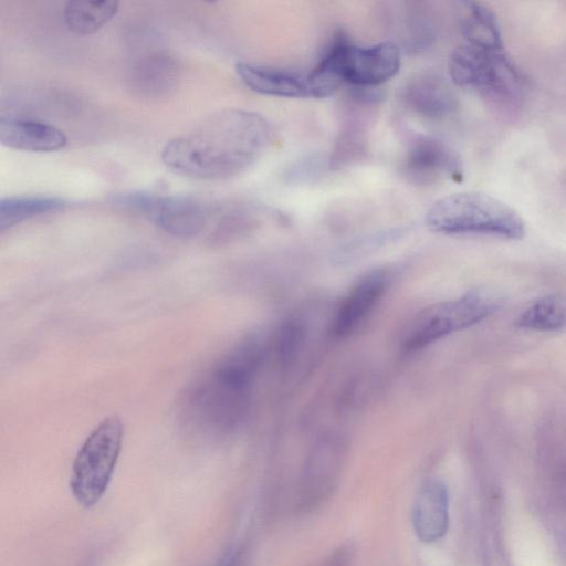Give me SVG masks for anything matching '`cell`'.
I'll return each instance as SVG.
<instances>
[{
	"mask_svg": "<svg viewBox=\"0 0 566 566\" xmlns=\"http://www.w3.org/2000/svg\"><path fill=\"white\" fill-rule=\"evenodd\" d=\"M270 142L271 127L260 114L223 109L168 140L161 159L169 169L188 178L228 179L251 167Z\"/></svg>",
	"mask_w": 566,
	"mask_h": 566,
	"instance_id": "1",
	"label": "cell"
},
{
	"mask_svg": "<svg viewBox=\"0 0 566 566\" xmlns=\"http://www.w3.org/2000/svg\"><path fill=\"white\" fill-rule=\"evenodd\" d=\"M424 222L430 231L448 235L483 234L518 240L526 231L515 209L480 191H459L438 199L428 209Z\"/></svg>",
	"mask_w": 566,
	"mask_h": 566,
	"instance_id": "2",
	"label": "cell"
},
{
	"mask_svg": "<svg viewBox=\"0 0 566 566\" xmlns=\"http://www.w3.org/2000/svg\"><path fill=\"white\" fill-rule=\"evenodd\" d=\"M401 65L400 49L392 42L358 45L339 31L315 66L339 85L378 86L394 77Z\"/></svg>",
	"mask_w": 566,
	"mask_h": 566,
	"instance_id": "3",
	"label": "cell"
},
{
	"mask_svg": "<svg viewBox=\"0 0 566 566\" xmlns=\"http://www.w3.org/2000/svg\"><path fill=\"white\" fill-rule=\"evenodd\" d=\"M123 423L113 415L103 419L78 449L70 479V490L83 507H92L104 496L123 443Z\"/></svg>",
	"mask_w": 566,
	"mask_h": 566,
	"instance_id": "4",
	"label": "cell"
},
{
	"mask_svg": "<svg viewBox=\"0 0 566 566\" xmlns=\"http://www.w3.org/2000/svg\"><path fill=\"white\" fill-rule=\"evenodd\" d=\"M499 306V298L484 289H473L458 298L428 306L405 328L401 349L407 353L420 350L451 333L480 323Z\"/></svg>",
	"mask_w": 566,
	"mask_h": 566,
	"instance_id": "5",
	"label": "cell"
},
{
	"mask_svg": "<svg viewBox=\"0 0 566 566\" xmlns=\"http://www.w3.org/2000/svg\"><path fill=\"white\" fill-rule=\"evenodd\" d=\"M448 69L457 85L501 98H514L524 87L522 73L504 50H488L462 42L451 52Z\"/></svg>",
	"mask_w": 566,
	"mask_h": 566,
	"instance_id": "6",
	"label": "cell"
},
{
	"mask_svg": "<svg viewBox=\"0 0 566 566\" xmlns=\"http://www.w3.org/2000/svg\"><path fill=\"white\" fill-rule=\"evenodd\" d=\"M114 202L122 208L147 214L158 227L179 237L201 232L211 214V207L192 196H158L138 191L120 195Z\"/></svg>",
	"mask_w": 566,
	"mask_h": 566,
	"instance_id": "7",
	"label": "cell"
},
{
	"mask_svg": "<svg viewBox=\"0 0 566 566\" xmlns=\"http://www.w3.org/2000/svg\"><path fill=\"white\" fill-rule=\"evenodd\" d=\"M235 72L251 91L275 97L323 98L339 86L334 80L314 67L297 71L250 62H240Z\"/></svg>",
	"mask_w": 566,
	"mask_h": 566,
	"instance_id": "8",
	"label": "cell"
},
{
	"mask_svg": "<svg viewBox=\"0 0 566 566\" xmlns=\"http://www.w3.org/2000/svg\"><path fill=\"white\" fill-rule=\"evenodd\" d=\"M250 386L242 384L217 369L198 384L188 395L190 411L200 423L230 428L242 417Z\"/></svg>",
	"mask_w": 566,
	"mask_h": 566,
	"instance_id": "9",
	"label": "cell"
},
{
	"mask_svg": "<svg viewBox=\"0 0 566 566\" xmlns=\"http://www.w3.org/2000/svg\"><path fill=\"white\" fill-rule=\"evenodd\" d=\"M401 172L416 186H431L461 177L460 157L447 143L431 136L413 138L403 155Z\"/></svg>",
	"mask_w": 566,
	"mask_h": 566,
	"instance_id": "10",
	"label": "cell"
},
{
	"mask_svg": "<svg viewBox=\"0 0 566 566\" xmlns=\"http://www.w3.org/2000/svg\"><path fill=\"white\" fill-rule=\"evenodd\" d=\"M343 464V447L326 440L317 446L306 462L295 492V507L311 512L334 493Z\"/></svg>",
	"mask_w": 566,
	"mask_h": 566,
	"instance_id": "11",
	"label": "cell"
},
{
	"mask_svg": "<svg viewBox=\"0 0 566 566\" xmlns=\"http://www.w3.org/2000/svg\"><path fill=\"white\" fill-rule=\"evenodd\" d=\"M391 282L387 269H375L361 275L337 306L331 322V333L335 337L352 334L374 310Z\"/></svg>",
	"mask_w": 566,
	"mask_h": 566,
	"instance_id": "12",
	"label": "cell"
},
{
	"mask_svg": "<svg viewBox=\"0 0 566 566\" xmlns=\"http://www.w3.org/2000/svg\"><path fill=\"white\" fill-rule=\"evenodd\" d=\"M179 76V63L174 55L165 51H151L132 63L127 85L138 97L157 99L175 91Z\"/></svg>",
	"mask_w": 566,
	"mask_h": 566,
	"instance_id": "13",
	"label": "cell"
},
{
	"mask_svg": "<svg viewBox=\"0 0 566 566\" xmlns=\"http://www.w3.org/2000/svg\"><path fill=\"white\" fill-rule=\"evenodd\" d=\"M403 102L415 114L441 120L450 117L458 107L454 92L443 77L434 72H420L406 83Z\"/></svg>",
	"mask_w": 566,
	"mask_h": 566,
	"instance_id": "14",
	"label": "cell"
},
{
	"mask_svg": "<svg viewBox=\"0 0 566 566\" xmlns=\"http://www.w3.org/2000/svg\"><path fill=\"white\" fill-rule=\"evenodd\" d=\"M411 520L420 541L432 543L443 537L449 525V496L440 480L422 482L413 500Z\"/></svg>",
	"mask_w": 566,
	"mask_h": 566,
	"instance_id": "15",
	"label": "cell"
},
{
	"mask_svg": "<svg viewBox=\"0 0 566 566\" xmlns=\"http://www.w3.org/2000/svg\"><path fill=\"white\" fill-rule=\"evenodd\" d=\"M0 142L3 146L34 153L63 148L67 138L57 127L38 119L1 117Z\"/></svg>",
	"mask_w": 566,
	"mask_h": 566,
	"instance_id": "16",
	"label": "cell"
},
{
	"mask_svg": "<svg viewBox=\"0 0 566 566\" xmlns=\"http://www.w3.org/2000/svg\"><path fill=\"white\" fill-rule=\"evenodd\" d=\"M461 22L463 42L488 50H504L495 14L480 2H464Z\"/></svg>",
	"mask_w": 566,
	"mask_h": 566,
	"instance_id": "17",
	"label": "cell"
},
{
	"mask_svg": "<svg viewBox=\"0 0 566 566\" xmlns=\"http://www.w3.org/2000/svg\"><path fill=\"white\" fill-rule=\"evenodd\" d=\"M117 11L118 2L114 0H73L66 2L63 17L72 32L90 35L106 24Z\"/></svg>",
	"mask_w": 566,
	"mask_h": 566,
	"instance_id": "18",
	"label": "cell"
},
{
	"mask_svg": "<svg viewBox=\"0 0 566 566\" xmlns=\"http://www.w3.org/2000/svg\"><path fill=\"white\" fill-rule=\"evenodd\" d=\"M66 201L52 196H14L0 201V229L6 230L34 217L55 212L66 206Z\"/></svg>",
	"mask_w": 566,
	"mask_h": 566,
	"instance_id": "19",
	"label": "cell"
},
{
	"mask_svg": "<svg viewBox=\"0 0 566 566\" xmlns=\"http://www.w3.org/2000/svg\"><path fill=\"white\" fill-rule=\"evenodd\" d=\"M514 324L523 329L559 331L566 325V302L557 294L544 295L525 308Z\"/></svg>",
	"mask_w": 566,
	"mask_h": 566,
	"instance_id": "20",
	"label": "cell"
},
{
	"mask_svg": "<svg viewBox=\"0 0 566 566\" xmlns=\"http://www.w3.org/2000/svg\"><path fill=\"white\" fill-rule=\"evenodd\" d=\"M303 332V325L296 319H290L281 326L276 337V352L282 359L294 356L301 345Z\"/></svg>",
	"mask_w": 566,
	"mask_h": 566,
	"instance_id": "21",
	"label": "cell"
},
{
	"mask_svg": "<svg viewBox=\"0 0 566 566\" xmlns=\"http://www.w3.org/2000/svg\"><path fill=\"white\" fill-rule=\"evenodd\" d=\"M352 558L353 549L349 546H340L313 566H348Z\"/></svg>",
	"mask_w": 566,
	"mask_h": 566,
	"instance_id": "22",
	"label": "cell"
},
{
	"mask_svg": "<svg viewBox=\"0 0 566 566\" xmlns=\"http://www.w3.org/2000/svg\"><path fill=\"white\" fill-rule=\"evenodd\" d=\"M235 560L230 556H222L216 566H235Z\"/></svg>",
	"mask_w": 566,
	"mask_h": 566,
	"instance_id": "23",
	"label": "cell"
}]
</instances>
